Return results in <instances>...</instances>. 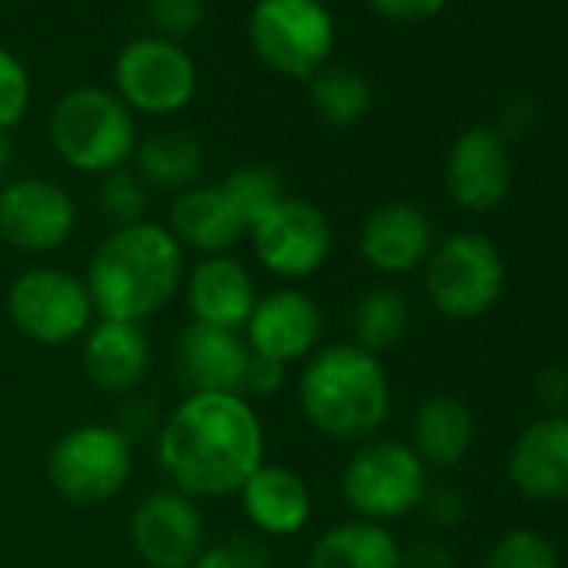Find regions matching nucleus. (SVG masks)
I'll use <instances>...</instances> for the list:
<instances>
[{
    "instance_id": "obj_1",
    "label": "nucleus",
    "mask_w": 568,
    "mask_h": 568,
    "mask_svg": "<svg viewBox=\"0 0 568 568\" xmlns=\"http://www.w3.org/2000/svg\"><path fill=\"white\" fill-rule=\"evenodd\" d=\"M154 462L164 481L194 501L237 495L267 462V435L257 408L244 395H184L161 422Z\"/></svg>"
},
{
    "instance_id": "obj_2",
    "label": "nucleus",
    "mask_w": 568,
    "mask_h": 568,
    "mask_svg": "<svg viewBox=\"0 0 568 568\" xmlns=\"http://www.w3.org/2000/svg\"><path fill=\"white\" fill-rule=\"evenodd\" d=\"M184 274V247L174 241L168 224L148 217L128 227H111L91 251L81 277L98 318L144 325L181 298Z\"/></svg>"
},
{
    "instance_id": "obj_3",
    "label": "nucleus",
    "mask_w": 568,
    "mask_h": 568,
    "mask_svg": "<svg viewBox=\"0 0 568 568\" xmlns=\"http://www.w3.org/2000/svg\"><path fill=\"white\" fill-rule=\"evenodd\" d=\"M302 418L328 442L378 438L392 415V378L382 358L352 342L322 345L298 372Z\"/></svg>"
},
{
    "instance_id": "obj_4",
    "label": "nucleus",
    "mask_w": 568,
    "mask_h": 568,
    "mask_svg": "<svg viewBox=\"0 0 568 568\" xmlns=\"http://www.w3.org/2000/svg\"><path fill=\"white\" fill-rule=\"evenodd\" d=\"M48 138L71 171L94 178L128 168L141 141L138 121L124 101L98 84H81L54 104Z\"/></svg>"
},
{
    "instance_id": "obj_5",
    "label": "nucleus",
    "mask_w": 568,
    "mask_h": 568,
    "mask_svg": "<svg viewBox=\"0 0 568 568\" xmlns=\"http://www.w3.org/2000/svg\"><path fill=\"white\" fill-rule=\"evenodd\" d=\"M422 267L432 308L452 322H475L505 295V257L481 231H455L435 241Z\"/></svg>"
},
{
    "instance_id": "obj_6",
    "label": "nucleus",
    "mask_w": 568,
    "mask_h": 568,
    "mask_svg": "<svg viewBox=\"0 0 568 568\" xmlns=\"http://www.w3.org/2000/svg\"><path fill=\"white\" fill-rule=\"evenodd\" d=\"M254 58L288 81H312L335 51V18L325 0H257L247 18Z\"/></svg>"
},
{
    "instance_id": "obj_7",
    "label": "nucleus",
    "mask_w": 568,
    "mask_h": 568,
    "mask_svg": "<svg viewBox=\"0 0 568 568\" xmlns=\"http://www.w3.org/2000/svg\"><path fill=\"white\" fill-rule=\"evenodd\" d=\"M338 488L352 518L388 525L422 508L428 491V468L408 442L368 438L345 462Z\"/></svg>"
},
{
    "instance_id": "obj_8",
    "label": "nucleus",
    "mask_w": 568,
    "mask_h": 568,
    "mask_svg": "<svg viewBox=\"0 0 568 568\" xmlns=\"http://www.w3.org/2000/svg\"><path fill=\"white\" fill-rule=\"evenodd\" d=\"M11 325L34 345H74L98 322L94 302L81 274L58 264H34L21 271L4 295Z\"/></svg>"
},
{
    "instance_id": "obj_9",
    "label": "nucleus",
    "mask_w": 568,
    "mask_h": 568,
    "mask_svg": "<svg viewBox=\"0 0 568 568\" xmlns=\"http://www.w3.org/2000/svg\"><path fill=\"white\" fill-rule=\"evenodd\" d=\"M134 475V445L111 422L68 428L48 455V481L71 505H104Z\"/></svg>"
},
{
    "instance_id": "obj_10",
    "label": "nucleus",
    "mask_w": 568,
    "mask_h": 568,
    "mask_svg": "<svg viewBox=\"0 0 568 568\" xmlns=\"http://www.w3.org/2000/svg\"><path fill=\"white\" fill-rule=\"evenodd\" d=\"M114 94L131 114L174 118L197 94V61L178 41L134 38L114 58Z\"/></svg>"
},
{
    "instance_id": "obj_11",
    "label": "nucleus",
    "mask_w": 568,
    "mask_h": 568,
    "mask_svg": "<svg viewBox=\"0 0 568 568\" xmlns=\"http://www.w3.org/2000/svg\"><path fill=\"white\" fill-rule=\"evenodd\" d=\"M247 241L261 271L284 284H302L332 261L335 227L315 201L288 194L247 231Z\"/></svg>"
},
{
    "instance_id": "obj_12",
    "label": "nucleus",
    "mask_w": 568,
    "mask_h": 568,
    "mask_svg": "<svg viewBox=\"0 0 568 568\" xmlns=\"http://www.w3.org/2000/svg\"><path fill=\"white\" fill-rule=\"evenodd\" d=\"M78 231V204L71 191L51 178L24 174L0 184V241L44 257L61 251Z\"/></svg>"
},
{
    "instance_id": "obj_13",
    "label": "nucleus",
    "mask_w": 568,
    "mask_h": 568,
    "mask_svg": "<svg viewBox=\"0 0 568 568\" xmlns=\"http://www.w3.org/2000/svg\"><path fill=\"white\" fill-rule=\"evenodd\" d=\"M128 535L148 568H194L201 548L207 545V521L201 501L161 485L134 505Z\"/></svg>"
},
{
    "instance_id": "obj_14",
    "label": "nucleus",
    "mask_w": 568,
    "mask_h": 568,
    "mask_svg": "<svg viewBox=\"0 0 568 568\" xmlns=\"http://www.w3.org/2000/svg\"><path fill=\"white\" fill-rule=\"evenodd\" d=\"M241 335L251 355L295 368L322 348L325 312L298 284H281L267 295H257V305Z\"/></svg>"
},
{
    "instance_id": "obj_15",
    "label": "nucleus",
    "mask_w": 568,
    "mask_h": 568,
    "mask_svg": "<svg viewBox=\"0 0 568 568\" xmlns=\"http://www.w3.org/2000/svg\"><path fill=\"white\" fill-rule=\"evenodd\" d=\"M445 187H448V197L465 211H475V214L495 211L511 191L508 141L488 124L465 128L448 148Z\"/></svg>"
},
{
    "instance_id": "obj_16",
    "label": "nucleus",
    "mask_w": 568,
    "mask_h": 568,
    "mask_svg": "<svg viewBox=\"0 0 568 568\" xmlns=\"http://www.w3.org/2000/svg\"><path fill=\"white\" fill-rule=\"evenodd\" d=\"M257 284L244 261L234 254H214L197 257L187 264L181 298L187 305L191 322L224 328V332H244L254 305H257Z\"/></svg>"
},
{
    "instance_id": "obj_17",
    "label": "nucleus",
    "mask_w": 568,
    "mask_h": 568,
    "mask_svg": "<svg viewBox=\"0 0 568 568\" xmlns=\"http://www.w3.org/2000/svg\"><path fill=\"white\" fill-rule=\"evenodd\" d=\"M435 247L432 217L412 201H385L368 211L358 231L362 261L382 277H405L418 271Z\"/></svg>"
},
{
    "instance_id": "obj_18",
    "label": "nucleus",
    "mask_w": 568,
    "mask_h": 568,
    "mask_svg": "<svg viewBox=\"0 0 568 568\" xmlns=\"http://www.w3.org/2000/svg\"><path fill=\"white\" fill-rule=\"evenodd\" d=\"M241 511L261 538H295L312 525L315 498L302 471L281 462H264L237 491Z\"/></svg>"
},
{
    "instance_id": "obj_19",
    "label": "nucleus",
    "mask_w": 568,
    "mask_h": 568,
    "mask_svg": "<svg viewBox=\"0 0 568 568\" xmlns=\"http://www.w3.org/2000/svg\"><path fill=\"white\" fill-rule=\"evenodd\" d=\"M154 365V348L144 325L98 318L81 338V368L101 395H138Z\"/></svg>"
},
{
    "instance_id": "obj_20",
    "label": "nucleus",
    "mask_w": 568,
    "mask_h": 568,
    "mask_svg": "<svg viewBox=\"0 0 568 568\" xmlns=\"http://www.w3.org/2000/svg\"><path fill=\"white\" fill-rule=\"evenodd\" d=\"M508 481L531 501L568 498V412H545L508 448Z\"/></svg>"
},
{
    "instance_id": "obj_21",
    "label": "nucleus",
    "mask_w": 568,
    "mask_h": 568,
    "mask_svg": "<svg viewBox=\"0 0 568 568\" xmlns=\"http://www.w3.org/2000/svg\"><path fill=\"white\" fill-rule=\"evenodd\" d=\"M247 358L251 352L241 332H224L191 322L174 338V375L187 395H201V392L241 395Z\"/></svg>"
},
{
    "instance_id": "obj_22",
    "label": "nucleus",
    "mask_w": 568,
    "mask_h": 568,
    "mask_svg": "<svg viewBox=\"0 0 568 568\" xmlns=\"http://www.w3.org/2000/svg\"><path fill=\"white\" fill-rule=\"evenodd\" d=\"M168 231L184 247V254L197 257L231 254L247 237V227L221 191V184H194L174 194Z\"/></svg>"
},
{
    "instance_id": "obj_23",
    "label": "nucleus",
    "mask_w": 568,
    "mask_h": 568,
    "mask_svg": "<svg viewBox=\"0 0 568 568\" xmlns=\"http://www.w3.org/2000/svg\"><path fill=\"white\" fill-rule=\"evenodd\" d=\"M412 452L425 468H458L475 445V412L465 398L428 395L412 418Z\"/></svg>"
},
{
    "instance_id": "obj_24",
    "label": "nucleus",
    "mask_w": 568,
    "mask_h": 568,
    "mask_svg": "<svg viewBox=\"0 0 568 568\" xmlns=\"http://www.w3.org/2000/svg\"><path fill=\"white\" fill-rule=\"evenodd\" d=\"M402 551L388 525L345 518L312 541L305 568H402Z\"/></svg>"
},
{
    "instance_id": "obj_25",
    "label": "nucleus",
    "mask_w": 568,
    "mask_h": 568,
    "mask_svg": "<svg viewBox=\"0 0 568 568\" xmlns=\"http://www.w3.org/2000/svg\"><path fill=\"white\" fill-rule=\"evenodd\" d=\"M134 174L148 184V191L181 194L201 184L204 174V148L187 131H158L138 141L134 151Z\"/></svg>"
},
{
    "instance_id": "obj_26",
    "label": "nucleus",
    "mask_w": 568,
    "mask_h": 568,
    "mask_svg": "<svg viewBox=\"0 0 568 568\" xmlns=\"http://www.w3.org/2000/svg\"><path fill=\"white\" fill-rule=\"evenodd\" d=\"M412 325V308L402 288L395 284H372L365 288L352 312H348V332H352V345H358L362 352L382 358L388 352H395Z\"/></svg>"
},
{
    "instance_id": "obj_27",
    "label": "nucleus",
    "mask_w": 568,
    "mask_h": 568,
    "mask_svg": "<svg viewBox=\"0 0 568 568\" xmlns=\"http://www.w3.org/2000/svg\"><path fill=\"white\" fill-rule=\"evenodd\" d=\"M312 111L332 128H352L372 114L375 91L368 78L345 64H328L308 81Z\"/></svg>"
},
{
    "instance_id": "obj_28",
    "label": "nucleus",
    "mask_w": 568,
    "mask_h": 568,
    "mask_svg": "<svg viewBox=\"0 0 568 568\" xmlns=\"http://www.w3.org/2000/svg\"><path fill=\"white\" fill-rule=\"evenodd\" d=\"M221 191L227 194V201L234 204V211L247 231L288 197L284 178L271 164H241V168L227 171V178L221 181Z\"/></svg>"
},
{
    "instance_id": "obj_29",
    "label": "nucleus",
    "mask_w": 568,
    "mask_h": 568,
    "mask_svg": "<svg viewBox=\"0 0 568 568\" xmlns=\"http://www.w3.org/2000/svg\"><path fill=\"white\" fill-rule=\"evenodd\" d=\"M148 207H151V191L131 168L111 171L98 181V211L111 227L148 221Z\"/></svg>"
},
{
    "instance_id": "obj_30",
    "label": "nucleus",
    "mask_w": 568,
    "mask_h": 568,
    "mask_svg": "<svg viewBox=\"0 0 568 568\" xmlns=\"http://www.w3.org/2000/svg\"><path fill=\"white\" fill-rule=\"evenodd\" d=\"M481 568H561L555 541L538 528H508L495 538Z\"/></svg>"
},
{
    "instance_id": "obj_31",
    "label": "nucleus",
    "mask_w": 568,
    "mask_h": 568,
    "mask_svg": "<svg viewBox=\"0 0 568 568\" xmlns=\"http://www.w3.org/2000/svg\"><path fill=\"white\" fill-rule=\"evenodd\" d=\"M194 568H271V545L251 528L231 531L217 541H207Z\"/></svg>"
},
{
    "instance_id": "obj_32",
    "label": "nucleus",
    "mask_w": 568,
    "mask_h": 568,
    "mask_svg": "<svg viewBox=\"0 0 568 568\" xmlns=\"http://www.w3.org/2000/svg\"><path fill=\"white\" fill-rule=\"evenodd\" d=\"M31 98H34L31 71L18 54L0 48V131L11 134L28 118Z\"/></svg>"
},
{
    "instance_id": "obj_33",
    "label": "nucleus",
    "mask_w": 568,
    "mask_h": 568,
    "mask_svg": "<svg viewBox=\"0 0 568 568\" xmlns=\"http://www.w3.org/2000/svg\"><path fill=\"white\" fill-rule=\"evenodd\" d=\"M161 422H164V412L158 408V402L138 392V395H128L121 402L111 425L138 448V445H154V438L161 432Z\"/></svg>"
},
{
    "instance_id": "obj_34",
    "label": "nucleus",
    "mask_w": 568,
    "mask_h": 568,
    "mask_svg": "<svg viewBox=\"0 0 568 568\" xmlns=\"http://www.w3.org/2000/svg\"><path fill=\"white\" fill-rule=\"evenodd\" d=\"M148 21L158 38L181 41L201 28L204 4L201 0H148Z\"/></svg>"
},
{
    "instance_id": "obj_35",
    "label": "nucleus",
    "mask_w": 568,
    "mask_h": 568,
    "mask_svg": "<svg viewBox=\"0 0 568 568\" xmlns=\"http://www.w3.org/2000/svg\"><path fill=\"white\" fill-rule=\"evenodd\" d=\"M284 385H288V368L271 362V358H261V355H251L247 358V368H244V382H241V395L247 402L254 398H274Z\"/></svg>"
},
{
    "instance_id": "obj_36",
    "label": "nucleus",
    "mask_w": 568,
    "mask_h": 568,
    "mask_svg": "<svg viewBox=\"0 0 568 568\" xmlns=\"http://www.w3.org/2000/svg\"><path fill=\"white\" fill-rule=\"evenodd\" d=\"M422 508H425L428 521L445 531L465 521V495L455 485H428Z\"/></svg>"
},
{
    "instance_id": "obj_37",
    "label": "nucleus",
    "mask_w": 568,
    "mask_h": 568,
    "mask_svg": "<svg viewBox=\"0 0 568 568\" xmlns=\"http://www.w3.org/2000/svg\"><path fill=\"white\" fill-rule=\"evenodd\" d=\"M531 392L548 408V415L565 412L568 408V365L551 362V365L538 368L535 378H531Z\"/></svg>"
},
{
    "instance_id": "obj_38",
    "label": "nucleus",
    "mask_w": 568,
    "mask_h": 568,
    "mask_svg": "<svg viewBox=\"0 0 568 568\" xmlns=\"http://www.w3.org/2000/svg\"><path fill=\"white\" fill-rule=\"evenodd\" d=\"M448 0H368V8L385 18V21H398V24H415V21H428L435 18Z\"/></svg>"
},
{
    "instance_id": "obj_39",
    "label": "nucleus",
    "mask_w": 568,
    "mask_h": 568,
    "mask_svg": "<svg viewBox=\"0 0 568 568\" xmlns=\"http://www.w3.org/2000/svg\"><path fill=\"white\" fill-rule=\"evenodd\" d=\"M402 568H458V555L442 538H425L402 551Z\"/></svg>"
},
{
    "instance_id": "obj_40",
    "label": "nucleus",
    "mask_w": 568,
    "mask_h": 568,
    "mask_svg": "<svg viewBox=\"0 0 568 568\" xmlns=\"http://www.w3.org/2000/svg\"><path fill=\"white\" fill-rule=\"evenodd\" d=\"M535 118H538L535 101H531V98H525V94H518V98H511V101L505 104V111H501V124H498L495 131L508 141L511 134H525V131H531Z\"/></svg>"
},
{
    "instance_id": "obj_41",
    "label": "nucleus",
    "mask_w": 568,
    "mask_h": 568,
    "mask_svg": "<svg viewBox=\"0 0 568 568\" xmlns=\"http://www.w3.org/2000/svg\"><path fill=\"white\" fill-rule=\"evenodd\" d=\"M11 171H14V141L11 134L0 131V184L11 181Z\"/></svg>"
}]
</instances>
